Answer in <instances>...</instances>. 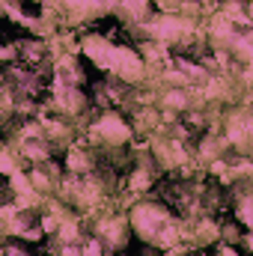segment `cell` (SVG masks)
I'll return each mask as SVG.
<instances>
[{
  "label": "cell",
  "mask_w": 253,
  "mask_h": 256,
  "mask_svg": "<svg viewBox=\"0 0 253 256\" xmlns=\"http://www.w3.org/2000/svg\"><path fill=\"white\" fill-rule=\"evenodd\" d=\"M226 54L238 66H250L253 63V30H236Z\"/></svg>",
  "instance_id": "20"
},
{
  "label": "cell",
  "mask_w": 253,
  "mask_h": 256,
  "mask_svg": "<svg viewBox=\"0 0 253 256\" xmlns=\"http://www.w3.org/2000/svg\"><path fill=\"white\" fill-rule=\"evenodd\" d=\"M27 176H30V185H33V191L45 194V196L57 191V182H54V179H51V176H48V173L39 167V164H33V170H30Z\"/></svg>",
  "instance_id": "24"
},
{
  "label": "cell",
  "mask_w": 253,
  "mask_h": 256,
  "mask_svg": "<svg viewBox=\"0 0 253 256\" xmlns=\"http://www.w3.org/2000/svg\"><path fill=\"white\" fill-rule=\"evenodd\" d=\"M155 108L158 110H173V114H185L190 110V96H188V86L182 90V86H164L161 92H158V98H155Z\"/></svg>",
  "instance_id": "16"
},
{
  "label": "cell",
  "mask_w": 253,
  "mask_h": 256,
  "mask_svg": "<svg viewBox=\"0 0 253 256\" xmlns=\"http://www.w3.org/2000/svg\"><path fill=\"white\" fill-rule=\"evenodd\" d=\"M42 137L54 149H60V146L68 149L74 143V126H72V120H63V116H42Z\"/></svg>",
  "instance_id": "13"
},
{
  "label": "cell",
  "mask_w": 253,
  "mask_h": 256,
  "mask_svg": "<svg viewBox=\"0 0 253 256\" xmlns=\"http://www.w3.org/2000/svg\"><path fill=\"white\" fill-rule=\"evenodd\" d=\"M30 191H33V185H30V176L24 170H18L15 176H9V194L12 196H21V194H30Z\"/></svg>",
  "instance_id": "25"
},
{
  "label": "cell",
  "mask_w": 253,
  "mask_h": 256,
  "mask_svg": "<svg viewBox=\"0 0 253 256\" xmlns=\"http://www.w3.org/2000/svg\"><path fill=\"white\" fill-rule=\"evenodd\" d=\"M12 149L24 158V161H30V164H42V161H48V158H54V146L45 140V137H33V140H15L12 143Z\"/></svg>",
  "instance_id": "15"
},
{
  "label": "cell",
  "mask_w": 253,
  "mask_h": 256,
  "mask_svg": "<svg viewBox=\"0 0 253 256\" xmlns=\"http://www.w3.org/2000/svg\"><path fill=\"white\" fill-rule=\"evenodd\" d=\"M242 232H244V230L236 226V224H220V242H224V244H232V248H236L238 238H242Z\"/></svg>",
  "instance_id": "27"
},
{
  "label": "cell",
  "mask_w": 253,
  "mask_h": 256,
  "mask_svg": "<svg viewBox=\"0 0 253 256\" xmlns=\"http://www.w3.org/2000/svg\"><path fill=\"white\" fill-rule=\"evenodd\" d=\"M131 137H134L131 122L116 108L98 110V116L90 120V126H86V140L96 146H104V149H120V146L131 143Z\"/></svg>",
  "instance_id": "2"
},
{
  "label": "cell",
  "mask_w": 253,
  "mask_h": 256,
  "mask_svg": "<svg viewBox=\"0 0 253 256\" xmlns=\"http://www.w3.org/2000/svg\"><path fill=\"white\" fill-rule=\"evenodd\" d=\"M131 90H134V86H128V84H122V80H116V78L108 74V80H98V84H96L90 102H92L98 110H108V108H116V104H126L128 108Z\"/></svg>",
  "instance_id": "9"
},
{
  "label": "cell",
  "mask_w": 253,
  "mask_h": 256,
  "mask_svg": "<svg viewBox=\"0 0 253 256\" xmlns=\"http://www.w3.org/2000/svg\"><path fill=\"white\" fill-rule=\"evenodd\" d=\"M226 152H230V146H226L224 134H220V131H206L202 140H200L196 149H194V161H196L200 167H206V164H212V161H218V158H226Z\"/></svg>",
  "instance_id": "12"
},
{
  "label": "cell",
  "mask_w": 253,
  "mask_h": 256,
  "mask_svg": "<svg viewBox=\"0 0 253 256\" xmlns=\"http://www.w3.org/2000/svg\"><path fill=\"white\" fill-rule=\"evenodd\" d=\"M170 66H173V68H179V72L188 78L190 84H206V80L212 78V74H208L202 66L196 63V60H190V57H182V54H179V57H173V60H170Z\"/></svg>",
  "instance_id": "22"
},
{
  "label": "cell",
  "mask_w": 253,
  "mask_h": 256,
  "mask_svg": "<svg viewBox=\"0 0 253 256\" xmlns=\"http://www.w3.org/2000/svg\"><path fill=\"white\" fill-rule=\"evenodd\" d=\"M12 63H18V42L0 45V66H12Z\"/></svg>",
  "instance_id": "29"
},
{
  "label": "cell",
  "mask_w": 253,
  "mask_h": 256,
  "mask_svg": "<svg viewBox=\"0 0 253 256\" xmlns=\"http://www.w3.org/2000/svg\"><path fill=\"white\" fill-rule=\"evenodd\" d=\"M92 236L108 248V254L110 250H126L128 236H131L126 212H116V208H110V202H104V208L92 218Z\"/></svg>",
  "instance_id": "4"
},
{
  "label": "cell",
  "mask_w": 253,
  "mask_h": 256,
  "mask_svg": "<svg viewBox=\"0 0 253 256\" xmlns=\"http://www.w3.org/2000/svg\"><path fill=\"white\" fill-rule=\"evenodd\" d=\"M48 108L63 116V120H84V114H90L92 102L90 96L84 92V86H68L51 78V98H48Z\"/></svg>",
  "instance_id": "5"
},
{
  "label": "cell",
  "mask_w": 253,
  "mask_h": 256,
  "mask_svg": "<svg viewBox=\"0 0 253 256\" xmlns=\"http://www.w3.org/2000/svg\"><path fill=\"white\" fill-rule=\"evenodd\" d=\"M0 256H33L27 248H18L12 238H0Z\"/></svg>",
  "instance_id": "30"
},
{
  "label": "cell",
  "mask_w": 253,
  "mask_h": 256,
  "mask_svg": "<svg viewBox=\"0 0 253 256\" xmlns=\"http://www.w3.org/2000/svg\"><path fill=\"white\" fill-rule=\"evenodd\" d=\"M179 3L182 0H152V6H158L161 12H179Z\"/></svg>",
  "instance_id": "31"
},
{
  "label": "cell",
  "mask_w": 253,
  "mask_h": 256,
  "mask_svg": "<svg viewBox=\"0 0 253 256\" xmlns=\"http://www.w3.org/2000/svg\"><path fill=\"white\" fill-rule=\"evenodd\" d=\"M220 134H224L226 146L236 149V155H250V146H253L250 102H238V104H230V110H224Z\"/></svg>",
  "instance_id": "3"
},
{
  "label": "cell",
  "mask_w": 253,
  "mask_h": 256,
  "mask_svg": "<svg viewBox=\"0 0 253 256\" xmlns=\"http://www.w3.org/2000/svg\"><path fill=\"white\" fill-rule=\"evenodd\" d=\"M80 256H108V248L92 236V238H84V244H80Z\"/></svg>",
  "instance_id": "28"
},
{
  "label": "cell",
  "mask_w": 253,
  "mask_h": 256,
  "mask_svg": "<svg viewBox=\"0 0 253 256\" xmlns=\"http://www.w3.org/2000/svg\"><path fill=\"white\" fill-rule=\"evenodd\" d=\"M102 3H104L108 15H116V12H120V0H102Z\"/></svg>",
  "instance_id": "33"
},
{
  "label": "cell",
  "mask_w": 253,
  "mask_h": 256,
  "mask_svg": "<svg viewBox=\"0 0 253 256\" xmlns=\"http://www.w3.org/2000/svg\"><path fill=\"white\" fill-rule=\"evenodd\" d=\"M9 3H12V0H0V15H6V9H9Z\"/></svg>",
  "instance_id": "34"
},
{
  "label": "cell",
  "mask_w": 253,
  "mask_h": 256,
  "mask_svg": "<svg viewBox=\"0 0 253 256\" xmlns=\"http://www.w3.org/2000/svg\"><path fill=\"white\" fill-rule=\"evenodd\" d=\"M236 248H242V250L253 254V236H250V230H244V232H242V238H238V244H236Z\"/></svg>",
  "instance_id": "32"
},
{
  "label": "cell",
  "mask_w": 253,
  "mask_h": 256,
  "mask_svg": "<svg viewBox=\"0 0 253 256\" xmlns=\"http://www.w3.org/2000/svg\"><path fill=\"white\" fill-rule=\"evenodd\" d=\"M78 48H80V54L96 66V68L110 72V63H114V48H116V45H114L104 33H86V36L78 42Z\"/></svg>",
  "instance_id": "8"
},
{
  "label": "cell",
  "mask_w": 253,
  "mask_h": 256,
  "mask_svg": "<svg viewBox=\"0 0 253 256\" xmlns=\"http://www.w3.org/2000/svg\"><path fill=\"white\" fill-rule=\"evenodd\" d=\"M0 146H3V134H0Z\"/></svg>",
  "instance_id": "36"
},
{
  "label": "cell",
  "mask_w": 253,
  "mask_h": 256,
  "mask_svg": "<svg viewBox=\"0 0 253 256\" xmlns=\"http://www.w3.org/2000/svg\"><path fill=\"white\" fill-rule=\"evenodd\" d=\"M126 24H143L152 18V0H120V12H116Z\"/></svg>",
  "instance_id": "21"
},
{
  "label": "cell",
  "mask_w": 253,
  "mask_h": 256,
  "mask_svg": "<svg viewBox=\"0 0 253 256\" xmlns=\"http://www.w3.org/2000/svg\"><path fill=\"white\" fill-rule=\"evenodd\" d=\"M21 164H24V158L12 149V146H0V176H15L18 170H21Z\"/></svg>",
  "instance_id": "23"
},
{
  "label": "cell",
  "mask_w": 253,
  "mask_h": 256,
  "mask_svg": "<svg viewBox=\"0 0 253 256\" xmlns=\"http://www.w3.org/2000/svg\"><path fill=\"white\" fill-rule=\"evenodd\" d=\"M110 78L122 80L128 86H140L149 80V66L143 63V57L137 54V48H128V45H116L114 48V63H110Z\"/></svg>",
  "instance_id": "6"
},
{
  "label": "cell",
  "mask_w": 253,
  "mask_h": 256,
  "mask_svg": "<svg viewBox=\"0 0 253 256\" xmlns=\"http://www.w3.org/2000/svg\"><path fill=\"white\" fill-rule=\"evenodd\" d=\"M126 218H128V226L134 230V236L140 238V242H146V244H152L155 242V236H158V230L173 218V212L161 202V200H137V202H131L126 208Z\"/></svg>",
  "instance_id": "1"
},
{
  "label": "cell",
  "mask_w": 253,
  "mask_h": 256,
  "mask_svg": "<svg viewBox=\"0 0 253 256\" xmlns=\"http://www.w3.org/2000/svg\"><path fill=\"white\" fill-rule=\"evenodd\" d=\"M96 170V152L84 143H72L66 149V173L72 176H86Z\"/></svg>",
  "instance_id": "14"
},
{
  "label": "cell",
  "mask_w": 253,
  "mask_h": 256,
  "mask_svg": "<svg viewBox=\"0 0 253 256\" xmlns=\"http://www.w3.org/2000/svg\"><path fill=\"white\" fill-rule=\"evenodd\" d=\"M57 226H60V218H57L54 212L42 208V212H39V230H42L45 236H57Z\"/></svg>",
  "instance_id": "26"
},
{
  "label": "cell",
  "mask_w": 253,
  "mask_h": 256,
  "mask_svg": "<svg viewBox=\"0 0 253 256\" xmlns=\"http://www.w3.org/2000/svg\"><path fill=\"white\" fill-rule=\"evenodd\" d=\"M51 78L60 80V84H68V86H84V84H86V72H84L80 60H78L72 51L57 54V57L51 60Z\"/></svg>",
  "instance_id": "10"
},
{
  "label": "cell",
  "mask_w": 253,
  "mask_h": 256,
  "mask_svg": "<svg viewBox=\"0 0 253 256\" xmlns=\"http://www.w3.org/2000/svg\"><path fill=\"white\" fill-rule=\"evenodd\" d=\"M236 30H238V27L214 9V12L208 15V24H206V30H202V39H206L214 51H226L230 42H232V36H236Z\"/></svg>",
  "instance_id": "11"
},
{
  "label": "cell",
  "mask_w": 253,
  "mask_h": 256,
  "mask_svg": "<svg viewBox=\"0 0 253 256\" xmlns=\"http://www.w3.org/2000/svg\"><path fill=\"white\" fill-rule=\"evenodd\" d=\"M218 12L224 18H230L238 30H253L250 3H244V0H218Z\"/></svg>",
  "instance_id": "17"
},
{
  "label": "cell",
  "mask_w": 253,
  "mask_h": 256,
  "mask_svg": "<svg viewBox=\"0 0 253 256\" xmlns=\"http://www.w3.org/2000/svg\"><path fill=\"white\" fill-rule=\"evenodd\" d=\"M0 86H3V66H0Z\"/></svg>",
  "instance_id": "35"
},
{
  "label": "cell",
  "mask_w": 253,
  "mask_h": 256,
  "mask_svg": "<svg viewBox=\"0 0 253 256\" xmlns=\"http://www.w3.org/2000/svg\"><path fill=\"white\" fill-rule=\"evenodd\" d=\"M18 60H24L30 68H39L42 63L51 60V57H48V42H45V39H36V36L18 42Z\"/></svg>",
  "instance_id": "18"
},
{
  "label": "cell",
  "mask_w": 253,
  "mask_h": 256,
  "mask_svg": "<svg viewBox=\"0 0 253 256\" xmlns=\"http://www.w3.org/2000/svg\"><path fill=\"white\" fill-rule=\"evenodd\" d=\"M57 244H84V218L80 214H66L63 220H60V226H57Z\"/></svg>",
  "instance_id": "19"
},
{
  "label": "cell",
  "mask_w": 253,
  "mask_h": 256,
  "mask_svg": "<svg viewBox=\"0 0 253 256\" xmlns=\"http://www.w3.org/2000/svg\"><path fill=\"white\" fill-rule=\"evenodd\" d=\"M3 86L12 92V96H27V98H36L45 92V74H39L36 68L30 66H3Z\"/></svg>",
  "instance_id": "7"
}]
</instances>
